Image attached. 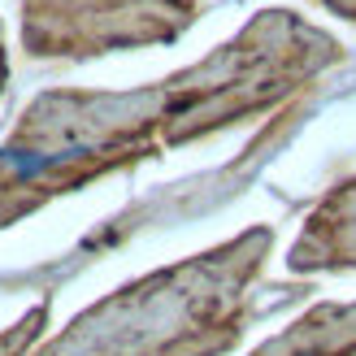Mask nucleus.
<instances>
[{"instance_id": "obj_1", "label": "nucleus", "mask_w": 356, "mask_h": 356, "mask_svg": "<svg viewBox=\"0 0 356 356\" xmlns=\"http://www.w3.org/2000/svg\"><path fill=\"white\" fill-rule=\"evenodd\" d=\"M261 356H356V305L317 309L305 326H296Z\"/></svg>"}]
</instances>
